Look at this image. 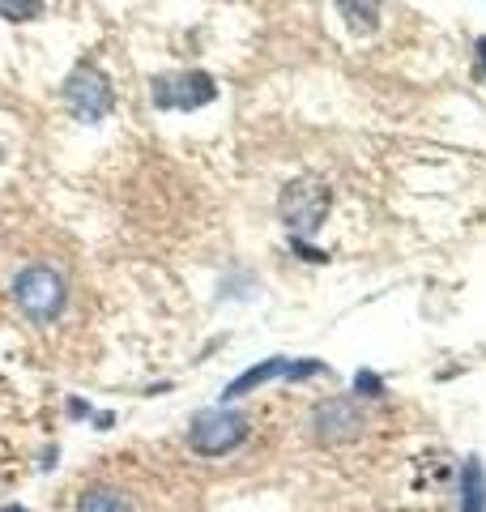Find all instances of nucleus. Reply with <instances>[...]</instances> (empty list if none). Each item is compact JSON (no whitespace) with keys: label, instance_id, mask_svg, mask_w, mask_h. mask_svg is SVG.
<instances>
[{"label":"nucleus","instance_id":"6","mask_svg":"<svg viewBox=\"0 0 486 512\" xmlns=\"http://www.w3.org/2000/svg\"><path fill=\"white\" fill-rule=\"evenodd\" d=\"M320 372H324V359H282V355H273V359L248 367V372H239L231 384H226L222 406L226 402H239V397H248L252 389H265L269 380H312Z\"/></svg>","mask_w":486,"mask_h":512},{"label":"nucleus","instance_id":"13","mask_svg":"<svg viewBox=\"0 0 486 512\" xmlns=\"http://www.w3.org/2000/svg\"><path fill=\"white\" fill-rule=\"evenodd\" d=\"M474 47H478V60H482V69H486V35H482Z\"/></svg>","mask_w":486,"mask_h":512},{"label":"nucleus","instance_id":"14","mask_svg":"<svg viewBox=\"0 0 486 512\" xmlns=\"http://www.w3.org/2000/svg\"><path fill=\"white\" fill-rule=\"evenodd\" d=\"M0 512H30V508H22V504H5V508H0Z\"/></svg>","mask_w":486,"mask_h":512},{"label":"nucleus","instance_id":"7","mask_svg":"<svg viewBox=\"0 0 486 512\" xmlns=\"http://www.w3.org/2000/svg\"><path fill=\"white\" fill-rule=\"evenodd\" d=\"M363 410L354 397H329V402H320L312 410V419H307V427H312V436L320 444H346V440H359L363 431Z\"/></svg>","mask_w":486,"mask_h":512},{"label":"nucleus","instance_id":"8","mask_svg":"<svg viewBox=\"0 0 486 512\" xmlns=\"http://www.w3.org/2000/svg\"><path fill=\"white\" fill-rule=\"evenodd\" d=\"M457 504H461V512H486V470H482L478 457H465Z\"/></svg>","mask_w":486,"mask_h":512},{"label":"nucleus","instance_id":"5","mask_svg":"<svg viewBox=\"0 0 486 512\" xmlns=\"http://www.w3.org/2000/svg\"><path fill=\"white\" fill-rule=\"evenodd\" d=\"M150 99L158 111H197L218 99V82L201 69H180V73H158L150 82Z\"/></svg>","mask_w":486,"mask_h":512},{"label":"nucleus","instance_id":"10","mask_svg":"<svg viewBox=\"0 0 486 512\" xmlns=\"http://www.w3.org/2000/svg\"><path fill=\"white\" fill-rule=\"evenodd\" d=\"M77 512H133V500L120 487H90L77 495Z\"/></svg>","mask_w":486,"mask_h":512},{"label":"nucleus","instance_id":"3","mask_svg":"<svg viewBox=\"0 0 486 512\" xmlns=\"http://www.w3.org/2000/svg\"><path fill=\"white\" fill-rule=\"evenodd\" d=\"M329 188L316 184V180H295V184H286L282 188V197H278V214L286 222V231L295 244H307V235H316L324 227V218H329Z\"/></svg>","mask_w":486,"mask_h":512},{"label":"nucleus","instance_id":"11","mask_svg":"<svg viewBox=\"0 0 486 512\" xmlns=\"http://www.w3.org/2000/svg\"><path fill=\"white\" fill-rule=\"evenodd\" d=\"M0 18L5 22H35V18H43V0H0Z\"/></svg>","mask_w":486,"mask_h":512},{"label":"nucleus","instance_id":"9","mask_svg":"<svg viewBox=\"0 0 486 512\" xmlns=\"http://www.w3.org/2000/svg\"><path fill=\"white\" fill-rule=\"evenodd\" d=\"M337 13L350 35H371L380 26V0H337Z\"/></svg>","mask_w":486,"mask_h":512},{"label":"nucleus","instance_id":"2","mask_svg":"<svg viewBox=\"0 0 486 512\" xmlns=\"http://www.w3.org/2000/svg\"><path fill=\"white\" fill-rule=\"evenodd\" d=\"M248 414L243 410H231V406H209L201 410L197 419L188 423V448L197 457H226V453H235V448L248 440Z\"/></svg>","mask_w":486,"mask_h":512},{"label":"nucleus","instance_id":"1","mask_svg":"<svg viewBox=\"0 0 486 512\" xmlns=\"http://www.w3.org/2000/svg\"><path fill=\"white\" fill-rule=\"evenodd\" d=\"M13 303H18V312L30 320V325H52V320L64 312V303H69V286L56 269L47 265H26L18 278H13Z\"/></svg>","mask_w":486,"mask_h":512},{"label":"nucleus","instance_id":"4","mask_svg":"<svg viewBox=\"0 0 486 512\" xmlns=\"http://www.w3.org/2000/svg\"><path fill=\"white\" fill-rule=\"evenodd\" d=\"M64 103H69V111L81 124H99L111 116V107H116V90H111L99 64H77V69L64 77Z\"/></svg>","mask_w":486,"mask_h":512},{"label":"nucleus","instance_id":"12","mask_svg":"<svg viewBox=\"0 0 486 512\" xmlns=\"http://www.w3.org/2000/svg\"><path fill=\"white\" fill-rule=\"evenodd\" d=\"M354 393L359 397H384V380L363 367V372H354Z\"/></svg>","mask_w":486,"mask_h":512}]
</instances>
